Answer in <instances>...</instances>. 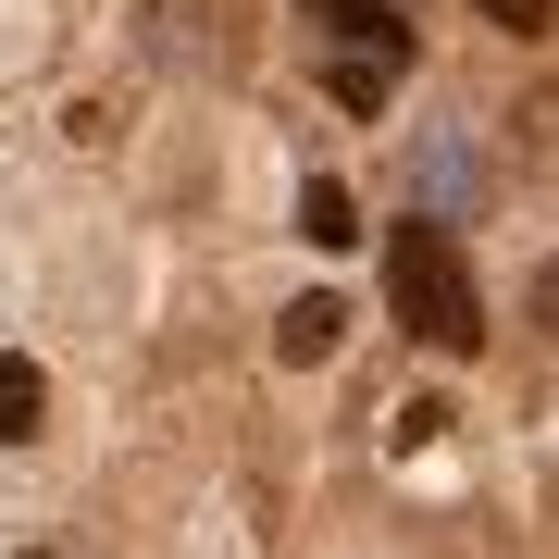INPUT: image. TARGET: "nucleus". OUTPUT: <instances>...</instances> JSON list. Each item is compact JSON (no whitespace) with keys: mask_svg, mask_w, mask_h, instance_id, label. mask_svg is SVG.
<instances>
[{"mask_svg":"<svg viewBox=\"0 0 559 559\" xmlns=\"http://www.w3.org/2000/svg\"><path fill=\"white\" fill-rule=\"evenodd\" d=\"M385 436H399V448H436V436H448V399H411L399 423H385Z\"/></svg>","mask_w":559,"mask_h":559,"instance_id":"1a4fd4ad","label":"nucleus"},{"mask_svg":"<svg viewBox=\"0 0 559 559\" xmlns=\"http://www.w3.org/2000/svg\"><path fill=\"white\" fill-rule=\"evenodd\" d=\"M25 559H50V547H25Z\"/></svg>","mask_w":559,"mask_h":559,"instance_id":"f8f14e48","label":"nucleus"},{"mask_svg":"<svg viewBox=\"0 0 559 559\" xmlns=\"http://www.w3.org/2000/svg\"><path fill=\"white\" fill-rule=\"evenodd\" d=\"M323 87H336V112H360V124H373V112H385V87H399V75L348 50V62H336V75H323Z\"/></svg>","mask_w":559,"mask_h":559,"instance_id":"423d86ee","label":"nucleus"},{"mask_svg":"<svg viewBox=\"0 0 559 559\" xmlns=\"http://www.w3.org/2000/svg\"><path fill=\"white\" fill-rule=\"evenodd\" d=\"M299 237H311V249H348V237H360V200H348L336 175H311V187H299Z\"/></svg>","mask_w":559,"mask_h":559,"instance_id":"39448f33","label":"nucleus"},{"mask_svg":"<svg viewBox=\"0 0 559 559\" xmlns=\"http://www.w3.org/2000/svg\"><path fill=\"white\" fill-rule=\"evenodd\" d=\"M50 436V373L25 348H0V448H38Z\"/></svg>","mask_w":559,"mask_h":559,"instance_id":"7ed1b4c3","label":"nucleus"},{"mask_svg":"<svg viewBox=\"0 0 559 559\" xmlns=\"http://www.w3.org/2000/svg\"><path fill=\"white\" fill-rule=\"evenodd\" d=\"M323 25H336V38L360 50V62H385V75H411V13L399 0H311Z\"/></svg>","mask_w":559,"mask_h":559,"instance_id":"f03ea898","label":"nucleus"},{"mask_svg":"<svg viewBox=\"0 0 559 559\" xmlns=\"http://www.w3.org/2000/svg\"><path fill=\"white\" fill-rule=\"evenodd\" d=\"M385 299H399V323L423 348H485V299H473V274H460V237L436 212H411V224H385Z\"/></svg>","mask_w":559,"mask_h":559,"instance_id":"f257e3e1","label":"nucleus"},{"mask_svg":"<svg viewBox=\"0 0 559 559\" xmlns=\"http://www.w3.org/2000/svg\"><path fill=\"white\" fill-rule=\"evenodd\" d=\"M336 336H348V299H286L274 311V360H336Z\"/></svg>","mask_w":559,"mask_h":559,"instance_id":"20e7f679","label":"nucleus"},{"mask_svg":"<svg viewBox=\"0 0 559 559\" xmlns=\"http://www.w3.org/2000/svg\"><path fill=\"white\" fill-rule=\"evenodd\" d=\"M522 150H535V162H559V100H522Z\"/></svg>","mask_w":559,"mask_h":559,"instance_id":"9d476101","label":"nucleus"},{"mask_svg":"<svg viewBox=\"0 0 559 559\" xmlns=\"http://www.w3.org/2000/svg\"><path fill=\"white\" fill-rule=\"evenodd\" d=\"M473 25H498V38H559V0H473Z\"/></svg>","mask_w":559,"mask_h":559,"instance_id":"0eeeda50","label":"nucleus"},{"mask_svg":"<svg viewBox=\"0 0 559 559\" xmlns=\"http://www.w3.org/2000/svg\"><path fill=\"white\" fill-rule=\"evenodd\" d=\"M535 311H547V336H559V261H547V274H535Z\"/></svg>","mask_w":559,"mask_h":559,"instance_id":"9b49d317","label":"nucleus"},{"mask_svg":"<svg viewBox=\"0 0 559 559\" xmlns=\"http://www.w3.org/2000/svg\"><path fill=\"white\" fill-rule=\"evenodd\" d=\"M112 124H124V100H62V138L75 150H112Z\"/></svg>","mask_w":559,"mask_h":559,"instance_id":"6e6552de","label":"nucleus"}]
</instances>
